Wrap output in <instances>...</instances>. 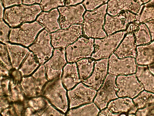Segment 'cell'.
I'll return each instance as SVG.
<instances>
[{
  "label": "cell",
  "mask_w": 154,
  "mask_h": 116,
  "mask_svg": "<svg viewBox=\"0 0 154 116\" xmlns=\"http://www.w3.org/2000/svg\"><path fill=\"white\" fill-rule=\"evenodd\" d=\"M0 109L1 111L2 110H3L7 108L8 106V104L5 98L3 97L0 98Z\"/></svg>",
  "instance_id": "obj_43"
},
{
  "label": "cell",
  "mask_w": 154,
  "mask_h": 116,
  "mask_svg": "<svg viewBox=\"0 0 154 116\" xmlns=\"http://www.w3.org/2000/svg\"><path fill=\"white\" fill-rule=\"evenodd\" d=\"M137 15L138 23L154 19V0H150L141 5Z\"/></svg>",
  "instance_id": "obj_28"
},
{
  "label": "cell",
  "mask_w": 154,
  "mask_h": 116,
  "mask_svg": "<svg viewBox=\"0 0 154 116\" xmlns=\"http://www.w3.org/2000/svg\"><path fill=\"white\" fill-rule=\"evenodd\" d=\"M6 46L12 66L17 69L29 52V50L20 46L13 45L8 43Z\"/></svg>",
  "instance_id": "obj_24"
},
{
  "label": "cell",
  "mask_w": 154,
  "mask_h": 116,
  "mask_svg": "<svg viewBox=\"0 0 154 116\" xmlns=\"http://www.w3.org/2000/svg\"><path fill=\"white\" fill-rule=\"evenodd\" d=\"M66 63L65 50H54L52 57L44 65L48 80L60 77L63 68Z\"/></svg>",
  "instance_id": "obj_16"
},
{
  "label": "cell",
  "mask_w": 154,
  "mask_h": 116,
  "mask_svg": "<svg viewBox=\"0 0 154 116\" xmlns=\"http://www.w3.org/2000/svg\"><path fill=\"white\" fill-rule=\"evenodd\" d=\"M140 5L149 1L150 0H137Z\"/></svg>",
  "instance_id": "obj_48"
},
{
  "label": "cell",
  "mask_w": 154,
  "mask_h": 116,
  "mask_svg": "<svg viewBox=\"0 0 154 116\" xmlns=\"http://www.w3.org/2000/svg\"><path fill=\"white\" fill-rule=\"evenodd\" d=\"M144 23L149 29L152 41L154 40V19L147 21Z\"/></svg>",
  "instance_id": "obj_39"
},
{
  "label": "cell",
  "mask_w": 154,
  "mask_h": 116,
  "mask_svg": "<svg viewBox=\"0 0 154 116\" xmlns=\"http://www.w3.org/2000/svg\"><path fill=\"white\" fill-rule=\"evenodd\" d=\"M100 110L95 104L91 103L70 110L67 114L68 116H96Z\"/></svg>",
  "instance_id": "obj_30"
},
{
  "label": "cell",
  "mask_w": 154,
  "mask_h": 116,
  "mask_svg": "<svg viewBox=\"0 0 154 116\" xmlns=\"http://www.w3.org/2000/svg\"><path fill=\"white\" fill-rule=\"evenodd\" d=\"M83 0H65V4L66 6L74 5L81 2Z\"/></svg>",
  "instance_id": "obj_42"
},
{
  "label": "cell",
  "mask_w": 154,
  "mask_h": 116,
  "mask_svg": "<svg viewBox=\"0 0 154 116\" xmlns=\"http://www.w3.org/2000/svg\"><path fill=\"white\" fill-rule=\"evenodd\" d=\"M135 75L146 90L154 93V76L148 66H138Z\"/></svg>",
  "instance_id": "obj_26"
},
{
  "label": "cell",
  "mask_w": 154,
  "mask_h": 116,
  "mask_svg": "<svg viewBox=\"0 0 154 116\" xmlns=\"http://www.w3.org/2000/svg\"><path fill=\"white\" fill-rule=\"evenodd\" d=\"M99 116H118L120 114L118 113H115L112 112L108 108L102 110L99 114Z\"/></svg>",
  "instance_id": "obj_41"
},
{
  "label": "cell",
  "mask_w": 154,
  "mask_h": 116,
  "mask_svg": "<svg viewBox=\"0 0 154 116\" xmlns=\"http://www.w3.org/2000/svg\"><path fill=\"white\" fill-rule=\"evenodd\" d=\"M60 12L58 22L62 29H66L74 24H82L83 15L86 11L82 4L76 6L58 8Z\"/></svg>",
  "instance_id": "obj_10"
},
{
  "label": "cell",
  "mask_w": 154,
  "mask_h": 116,
  "mask_svg": "<svg viewBox=\"0 0 154 116\" xmlns=\"http://www.w3.org/2000/svg\"><path fill=\"white\" fill-rule=\"evenodd\" d=\"M108 65L109 74L116 76L133 74L137 67L135 58H119L114 53L108 59Z\"/></svg>",
  "instance_id": "obj_13"
},
{
  "label": "cell",
  "mask_w": 154,
  "mask_h": 116,
  "mask_svg": "<svg viewBox=\"0 0 154 116\" xmlns=\"http://www.w3.org/2000/svg\"><path fill=\"white\" fill-rule=\"evenodd\" d=\"M47 101L42 97H38L32 98L28 102L29 105L32 108V110L34 109L38 111L46 107Z\"/></svg>",
  "instance_id": "obj_34"
},
{
  "label": "cell",
  "mask_w": 154,
  "mask_h": 116,
  "mask_svg": "<svg viewBox=\"0 0 154 116\" xmlns=\"http://www.w3.org/2000/svg\"><path fill=\"white\" fill-rule=\"evenodd\" d=\"M148 67L150 72L154 76V63L149 65Z\"/></svg>",
  "instance_id": "obj_47"
},
{
  "label": "cell",
  "mask_w": 154,
  "mask_h": 116,
  "mask_svg": "<svg viewBox=\"0 0 154 116\" xmlns=\"http://www.w3.org/2000/svg\"><path fill=\"white\" fill-rule=\"evenodd\" d=\"M51 44L56 49L65 50L83 35L82 24H74L51 34Z\"/></svg>",
  "instance_id": "obj_8"
},
{
  "label": "cell",
  "mask_w": 154,
  "mask_h": 116,
  "mask_svg": "<svg viewBox=\"0 0 154 116\" xmlns=\"http://www.w3.org/2000/svg\"><path fill=\"white\" fill-rule=\"evenodd\" d=\"M33 115H41V116H48L54 115L60 116L64 115V114H62L54 108L51 105L47 102V106L46 108L43 110L40 111L34 114Z\"/></svg>",
  "instance_id": "obj_36"
},
{
  "label": "cell",
  "mask_w": 154,
  "mask_h": 116,
  "mask_svg": "<svg viewBox=\"0 0 154 116\" xmlns=\"http://www.w3.org/2000/svg\"><path fill=\"white\" fill-rule=\"evenodd\" d=\"M138 15L129 11H123L116 16L106 14L103 26L107 35L126 31L129 25L137 22Z\"/></svg>",
  "instance_id": "obj_5"
},
{
  "label": "cell",
  "mask_w": 154,
  "mask_h": 116,
  "mask_svg": "<svg viewBox=\"0 0 154 116\" xmlns=\"http://www.w3.org/2000/svg\"><path fill=\"white\" fill-rule=\"evenodd\" d=\"M133 102L137 108H143L154 104V94L146 91H142L133 99Z\"/></svg>",
  "instance_id": "obj_31"
},
{
  "label": "cell",
  "mask_w": 154,
  "mask_h": 116,
  "mask_svg": "<svg viewBox=\"0 0 154 116\" xmlns=\"http://www.w3.org/2000/svg\"><path fill=\"white\" fill-rule=\"evenodd\" d=\"M47 80L45 67L41 65L31 76L22 78L21 82L22 91L28 97L38 95Z\"/></svg>",
  "instance_id": "obj_9"
},
{
  "label": "cell",
  "mask_w": 154,
  "mask_h": 116,
  "mask_svg": "<svg viewBox=\"0 0 154 116\" xmlns=\"http://www.w3.org/2000/svg\"><path fill=\"white\" fill-rule=\"evenodd\" d=\"M117 32L101 39H94V50L91 58L95 60L108 58L116 49L127 32Z\"/></svg>",
  "instance_id": "obj_3"
},
{
  "label": "cell",
  "mask_w": 154,
  "mask_h": 116,
  "mask_svg": "<svg viewBox=\"0 0 154 116\" xmlns=\"http://www.w3.org/2000/svg\"><path fill=\"white\" fill-rule=\"evenodd\" d=\"M96 90L86 86L82 83L68 92L70 108L91 103L96 95Z\"/></svg>",
  "instance_id": "obj_15"
},
{
  "label": "cell",
  "mask_w": 154,
  "mask_h": 116,
  "mask_svg": "<svg viewBox=\"0 0 154 116\" xmlns=\"http://www.w3.org/2000/svg\"><path fill=\"white\" fill-rule=\"evenodd\" d=\"M116 81L118 88L117 95L118 97L134 98L144 89L134 74L119 76Z\"/></svg>",
  "instance_id": "obj_11"
},
{
  "label": "cell",
  "mask_w": 154,
  "mask_h": 116,
  "mask_svg": "<svg viewBox=\"0 0 154 116\" xmlns=\"http://www.w3.org/2000/svg\"><path fill=\"white\" fill-rule=\"evenodd\" d=\"M60 13L57 9L49 12H42L37 18L36 21L45 27L48 32L55 31L61 28L58 19Z\"/></svg>",
  "instance_id": "obj_20"
},
{
  "label": "cell",
  "mask_w": 154,
  "mask_h": 116,
  "mask_svg": "<svg viewBox=\"0 0 154 116\" xmlns=\"http://www.w3.org/2000/svg\"><path fill=\"white\" fill-rule=\"evenodd\" d=\"M5 7H8L14 5L20 4L22 0H1Z\"/></svg>",
  "instance_id": "obj_40"
},
{
  "label": "cell",
  "mask_w": 154,
  "mask_h": 116,
  "mask_svg": "<svg viewBox=\"0 0 154 116\" xmlns=\"http://www.w3.org/2000/svg\"><path fill=\"white\" fill-rule=\"evenodd\" d=\"M44 27L37 21L24 23L19 27L11 29L9 40L11 43L28 47L33 42L38 33Z\"/></svg>",
  "instance_id": "obj_7"
},
{
  "label": "cell",
  "mask_w": 154,
  "mask_h": 116,
  "mask_svg": "<svg viewBox=\"0 0 154 116\" xmlns=\"http://www.w3.org/2000/svg\"><path fill=\"white\" fill-rule=\"evenodd\" d=\"M0 73L1 76L8 75V72L7 70L8 69L1 62L0 66Z\"/></svg>",
  "instance_id": "obj_44"
},
{
  "label": "cell",
  "mask_w": 154,
  "mask_h": 116,
  "mask_svg": "<svg viewBox=\"0 0 154 116\" xmlns=\"http://www.w3.org/2000/svg\"><path fill=\"white\" fill-rule=\"evenodd\" d=\"M140 6L137 0H109L107 13L116 16L122 11H129L137 14Z\"/></svg>",
  "instance_id": "obj_19"
},
{
  "label": "cell",
  "mask_w": 154,
  "mask_h": 116,
  "mask_svg": "<svg viewBox=\"0 0 154 116\" xmlns=\"http://www.w3.org/2000/svg\"><path fill=\"white\" fill-rule=\"evenodd\" d=\"M41 8L38 5L13 7L5 10L4 19L10 26L14 27L21 23L34 20L41 11Z\"/></svg>",
  "instance_id": "obj_2"
},
{
  "label": "cell",
  "mask_w": 154,
  "mask_h": 116,
  "mask_svg": "<svg viewBox=\"0 0 154 116\" xmlns=\"http://www.w3.org/2000/svg\"><path fill=\"white\" fill-rule=\"evenodd\" d=\"M131 24L129 26L124 38L113 53L119 58L136 57L137 45Z\"/></svg>",
  "instance_id": "obj_18"
},
{
  "label": "cell",
  "mask_w": 154,
  "mask_h": 116,
  "mask_svg": "<svg viewBox=\"0 0 154 116\" xmlns=\"http://www.w3.org/2000/svg\"><path fill=\"white\" fill-rule=\"evenodd\" d=\"M109 0H85L82 4L86 10L91 11L97 8L100 5L107 2Z\"/></svg>",
  "instance_id": "obj_35"
},
{
  "label": "cell",
  "mask_w": 154,
  "mask_h": 116,
  "mask_svg": "<svg viewBox=\"0 0 154 116\" xmlns=\"http://www.w3.org/2000/svg\"><path fill=\"white\" fill-rule=\"evenodd\" d=\"M61 79L63 84L68 90L72 89L81 81L75 63H67L64 66Z\"/></svg>",
  "instance_id": "obj_23"
},
{
  "label": "cell",
  "mask_w": 154,
  "mask_h": 116,
  "mask_svg": "<svg viewBox=\"0 0 154 116\" xmlns=\"http://www.w3.org/2000/svg\"><path fill=\"white\" fill-rule=\"evenodd\" d=\"M51 38L45 30L38 35L33 44L29 48L36 56L39 64L42 65L52 55L53 48L50 44Z\"/></svg>",
  "instance_id": "obj_14"
},
{
  "label": "cell",
  "mask_w": 154,
  "mask_h": 116,
  "mask_svg": "<svg viewBox=\"0 0 154 116\" xmlns=\"http://www.w3.org/2000/svg\"><path fill=\"white\" fill-rule=\"evenodd\" d=\"M135 58L139 65H149L154 63V40L144 45L137 46Z\"/></svg>",
  "instance_id": "obj_22"
},
{
  "label": "cell",
  "mask_w": 154,
  "mask_h": 116,
  "mask_svg": "<svg viewBox=\"0 0 154 116\" xmlns=\"http://www.w3.org/2000/svg\"><path fill=\"white\" fill-rule=\"evenodd\" d=\"M66 92L60 77L48 83L44 90L43 95L54 106L65 113L68 105Z\"/></svg>",
  "instance_id": "obj_6"
},
{
  "label": "cell",
  "mask_w": 154,
  "mask_h": 116,
  "mask_svg": "<svg viewBox=\"0 0 154 116\" xmlns=\"http://www.w3.org/2000/svg\"><path fill=\"white\" fill-rule=\"evenodd\" d=\"M41 1V0H22V3L25 4L31 5L36 3H39Z\"/></svg>",
  "instance_id": "obj_45"
},
{
  "label": "cell",
  "mask_w": 154,
  "mask_h": 116,
  "mask_svg": "<svg viewBox=\"0 0 154 116\" xmlns=\"http://www.w3.org/2000/svg\"><path fill=\"white\" fill-rule=\"evenodd\" d=\"M95 62V60L91 58L82 59L77 62L81 81L86 79L91 75L93 71Z\"/></svg>",
  "instance_id": "obj_27"
},
{
  "label": "cell",
  "mask_w": 154,
  "mask_h": 116,
  "mask_svg": "<svg viewBox=\"0 0 154 116\" xmlns=\"http://www.w3.org/2000/svg\"><path fill=\"white\" fill-rule=\"evenodd\" d=\"M39 63L37 60L34 54L29 52L19 69L23 76L31 74L39 66Z\"/></svg>",
  "instance_id": "obj_29"
},
{
  "label": "cell",
  "mask_w": 154,
  "mask_h": 116,
  "mask_svg": "<svg viewBox=\"0 0 154 116\" xmlns=\"http://www.w3.org/2000/svg\"><path fill=\"white\" fill-rule=\"evenodd\" d=\"M11 29L2 19H0V40L2 43L6 44L8 43V33Z\"/></svg>",
  "instance_id": "obj_37"
},
{
  "label": "cell",
  "mask_w": 154,
  "mask_h": 116,
  "mask_svg": "<svg viewBox=\"0 0 154 116\" xmlns=\"http://www.w3.org/2000/svg\"><path fill=\"white\" fill-rule=\"evenodd\" d=\"M65 0H42L40 6L44 11H48L59 6L65 5Z\"/></svg>",
  "instance_id": "obj_32"
},
{
  "label": "cell",
  "mask_w": 154,
  "mask_h": 116,
  "mask_svg": "<svg viewBox=\"0 0 154 116\" xmlns=\"http://www.w3.org/2000/svg\"><path fill=\"white\" fill-rule=\"evenodd\" d=\"M107 108L114 113L119 114L120 115L122 113L134 114L137 110L132 99L129 97L112 101L108 105Z\"/></svg>",
  "instance_id": "obj_21"
},
{
  "label": "cell",
  "mask_w": 154,
  "mask_h": 116,
  "mask_svg": "<svg viewBox=\"0 0 154 116\" xmlns=\"http://www.w3.org/2000/svg\"><path fill=\"white\" fill-rule=\"evenodd\" d=\"M94 39L81 36L66 48L67 61L74 63L82 59L91 57L94 50Z\"/></svg>",
  "instance_id": "obj_4"
},
{
  "label": "cell",
  "mask_w": 154,
  "mask_h": 116,
  "mask_svg": "<svg viewBox=\"0 0 154 116\" xmlns=\"http://www.w3.org/2000/svg\"><path fill=\"white\" fill-rule=\"evenodd\" d=\"M4 10V8L2 5V3L1 0L0 1V19H2L3 17V12Z\"/></svg>",
  "instance_id": "obj_46"
},
{
  "label": "cell",
  "mask_w": 154,
  "mask_h": 116,
  "mask_svg": "<svg viewBox=\"0 0 154 116\" xmlns=\"http://www.w3.org/2000/svg\"><path fill=\"white\" fill-rule=\"evenodd\" d=\"M107 7V4H105L94 10L86 11L82 24L83 35L94 39L107 36L103 28Z\"/></svg>",
  "instance_id": "obj_1"
},
{
  "label": "cell",
  "mask_w": 154,
  "mask_h": 116,
  "mask_svg": "<svg viewBox=\"0 0 154 116\" xmlns=\"http://www.w3.org/2000/svg\"><path fill=\"white\" fill-rule=\"evenodd\" d=\"M108 59L104 58L95 61L92 74L82 81L86 85L97 90L101 86L107 72Z\"/></svg>",
  "instance_id": "obj_17"
},
{
  "label": "cell",
  "mask_w": 154,
  "mask_h": 116,
  "mask_svg": "<svg viewBox=\"0 0 154 116\" xmlns=\"http://www.w3.org/2000/svg\"><path fill=\"white\" fill-rule=\"evenodd\" d=\"M131 24L137 46L146 44L152 41L149 31L144 23H138L136 22Z\"/></svg>",
  "instance_id": "obj_25"
},
{
  "label": "cell",
  "mask_w": 154,
  "mask_h": 116,
  "mask_svg": "<svg viewBox=\"0 0 154 116\" xmlns=\"http://www.w3.org/2000/svg\"><path fill=\"white\" fill-rule=\"evenodd\" d=\"M116 77L108 74L97 93L94 103L101 110L105 108L110 101L118 97L117 95L118 88L116 82Z\"/></svg>",
  "instance_id": "obj_12"
},
{
  "label": "cell",
  "mask_w": 154,
  "mask_h": 116,
  "mask_svg": "<svg viewBox=\"0 0 154 116\" xmlns=\"http://www.w3.org/2000/svg\"><path fill=\"white\" fill-rule=\"evenodd\" d=\"M0 51L1 62L8 69L10 70L12 68V65L8 57L6 46L1 44Z\"/></svg>",
  "instance_id": "obj_33"
},
{
  "label": "cell",
  "mask_w": 154,
  "mask_h": 116,
  "mask_svg": "<svg viewBox=\"0 0 154 116\" xmlns=\"http://www.w3.org/2000/svg\"><path fill=\"white\" fill-rule=\"evenodd\" d=\"M135 114L137 116L154 115V104L139 109L137 111Z\"/></svg>",
  "instance_id": "obj_38"
}]
</instances>
